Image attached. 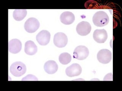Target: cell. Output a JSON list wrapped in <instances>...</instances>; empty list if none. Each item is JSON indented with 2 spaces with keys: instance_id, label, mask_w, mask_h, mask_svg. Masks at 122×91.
<instances>
[{
  "instance_id": "2e32d148",
  "label": "cell",
  "mask_w": 122,
  "mask_h": 91,
  "mask_svg": "<svg viewBox=\"0 0 122 91\" xmlns=\"http://www.w3.org/2000/svg\"><path fill=\"white\" fill-rule=\"evenodd\" d=\"M59 60L62 64H67L71 60V56L70 54L67 52L61 53L59 56Z\"/></svg>"
},
{
  "instance_id": "30bf717a",
  "label": "cell",
  "mask_w": 122,
  "mask_h": 91,
  "mask_svg": "<svg viewBox=\"0 0 122 91\" xmlns=\"http://www.w3.org/2000/svg\"><path fill=\"white\" fill-rule=\"evenodd\" d=\"M108 33L104 29H97L93 33V38L95 41L99 43H103L108 38Z\"/></svg>"
},
{
  "instance_id": "8992f818",
  "label": "cell",
  "mask_w": 122,
  "mask_h": 91,
  "mask_svg": "<svg viewBox=\"0 0 122 91\" xmlns=\"http://www.w3.org/2000/svg\"><path fill=\"white\" fill-rule=\"evenodd\" d=\"M97 59L101 63L104 64H108L112 59V52L108 49H102L97 54Z\"/></svg>"
},
{
  "instance_id": "9a60e30c",
  "label": "cell",
  "mask_w": 122,
  "mask_h": 91,
  "mask_svg": "<svg viewBox=\"0 0 122 91\" xmlns=\"http://www.w3.org/2000/svg\"><path fill=\"white\" fill-rule=\"evenodd\" d=\"M27 13L26 9H15L13 13V18L16 21H21L26 17Z\"/></svg>"
},
{
  "instance_id": "3957f363",
  "label": "cell",
  "mask_w": 122,
  "mask_h": 91,
  "mask_svg": "<svg viewBox=\"0 0 122 91\" xmlns=\"http://www.w3.org/2000/svg\"><path fill=\"white\" fill-rule=\"evenodd\" d=\"M40 23L37 19L30 18L26 21L24 24V28L26 31L32 33L35 32L39 28Z\"/></svg>"
},
{
  "instance_id": "5bb4252c",
  "label": "cell",
  "mask_w": 122,
  "mask_h": 91,
  "mask_svg": "<svg viewBox=\"0 0 122 91\" xmlns=\"http://www.w3.org/2000/svg\"><path fill=\"white\" fill-rule=\"evenodd\" d=\"M37 51V47L33 41H27L25 43V52L27 54L32 55L36 54Z\"/></svg>"
},
{
  "instance_id": "5b68a950",
  "label": "cell",
  "mask_w": 122,
  "mask_h": 91,
  "mask_svg": "<svg viewBox=\"0 0 122 91\" xmlns=\"http://www.w3.org/2000/svg\"><path fill=\"white\" fill-rule=\"evenodd\" d=\"M68 42V37L66 34L63 32H58L54 36L53 43L57 47H65Z\"/></svg>"
},
{
  "instance_id": "52a82bcc",
  "label": "cell",
  "mask_w": 122,
  "mask_h": 91,
  "mask_svg": "<svg viewBox=\"0 0 122 91\" xmlns=\"http://www.w3.org/2000/svg\"><path fill=\"white\" fill-rule=\"evenodd\" d=\"M76 31L79 35L86 36L91 32V26L89 23L83 21L78 23L76 28Z\"/></svg>"
},
{
  "instance_id": "ac0fdd59",
  "label": "cell",
  "mask_w": 122,
  "mask_h": 91,
  "mask_svg": "<svg viewBox=\"0 0 122 91\" xmlns=\"http://www.w3.org/2000/svg\"><path fill=\"white\" fill-rule=\"evenodd\" d=\"M111 74V73L110 74V76H109V74H107V75L105 76V77L104 79H103V81H112V80L111 79H112V74L111 76H110Z\"/></svg>"
},
{
  "instance_id": "ba28073f",
  "label": "cell",
  "mask_w": 122,
  "mask_h": 91,
  "mask_svg": "<svg viewBox=\"0 0 122 91\" xmlns=\"http://www.w3.org/2000/svg\"><path fill=\"white\" fill-rule=\"evenodd\" d=\"M36 39L40 45H46L49 43L51 39V34L47 30H41L36 35Z\"/></svg>"
},
{
  "instance_id": "e0dca14e",
  "label": "cell",
  "mask_w": 122,
  "mask_h": 91,
  "mask_svg": "<svg viewBox=\"0 0 122 91\" xmlns=\"http://www.w3.org/2000/svg\"><path fill=\"white\" fill-rule=\"evenodd\" d=\"M22 81H38V79L34 75L29 74L23 78Z\"/></svg>"
},
{
  "instance_id": "6da1fadb",
  "label": "cell",
  "mask_w": 122,
  "mask_h": 91,
  "mask_svg": "<svg viewBox=\"0 0 122 91\" xmlns=\"http://www.w3.org/2000/svg\"><path fill=\"white\" fill-rule=\"evenodd\" d=\"M93 24L97 27H103L108 24L109 22V17L106 13L100 11L94 14L93 17Z\"/></svg>"
},
{
  "instance_id": "277c9868",
  "label": "cell",
  "mask_w": 122,
  "mask_h": 91,
  "mask_svg": "<svg viewBox=\"0 0 122 91\" xmlns=\"http://www.w3.org/2000/svg\"><path fill=\"white\" fill-rule=\"evenodd\" d=\"M89 50L84 46H79L75 49L73 52V57L78 60H84L89 55Z\"/></svg>"
},
{
  "instance_id": "7c38bea8",
  "label": "cell",
  "mask_w": 122,
  "mask_h": 91,
  "mask_svg": "<svg viewBox=\"0 0 122 91\" xmlns=\"http://www.w3.org/2000/svg\"><path fill=\"white\" fill-rule=\"evenodd\" d=\"M60 19L61 22L64 24L70 25L74 22L75 16L71 12L65 11L60 15Z\"/></svg>"
},
{
  "instance_id": "4fadbf2b",
  "label": "cell",
  "mask_w": 122,
  "mask_h": 91,
  "mask_svg": "<svg viewBox=\"0 0 122 91\" xmlns=\"http://www.w3.org/2000/svg\"><path fill=\"white\" fill-rule=\"evenodd\" d=\"M44 69L48 74H54L58 69V65L54 61H48L44 64Z\"/></svg>"
},
{
  "instance_id": "8fae6325",
  "label": "cell",
  "mask_w": 122,
  "mask_h": 91,
  "mask_svg": "<svg viewBox=\"0 0 122 91\" xmlns=\"http://www.w3.org/2000/svg\"><path fill=\"white\" fill-rule=\"evenodd\" d=\"M22 44L20 40L13 39L9 42V52L13 54H16L21 51Z\"/></svg>"
},
{
  "instance_id": "9c48e42d",
  "label": "cell",
  "mask_w": 122,
  "mask_h": 91,
  "mask_svg": "<svg viewBox=\"0 0 122 91\" xmlns=\"http://www.w3.org/2000/svg\"><path fill=\"white\" fill-rule=\"evenodd\" d=\"M82 71V68L79 64H73L66 68L65 73L68 77H73L79 76Z\"/></svg>"
},
{
  "instance_id": "7a4b0ae2",
  "label": "cell",
  "mask_w": 122,
  "mask_h": 91,
  "mask_svg": "<svg viewBox=\"0 0 122 91\" xmlns=\"http://www.w3.org/2000/svg\"><path fill=\"white\" fill-rule=\"evenodd\" d=\"M26 66L22 62H16L13 63L10 68V71L15 77H20L26 73Z\"/></svg>"
}]
</instances>
